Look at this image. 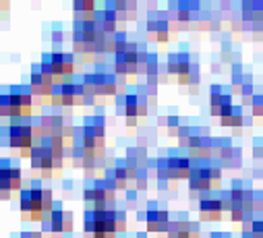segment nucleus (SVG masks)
<instances>
[{
    "instance_id": "nucleus-22",
    "label": "nucleus",
    "mask_w": 263,
    "mask_h": 238,
    "mask_svg": "<svg viewBox=\"0 0 263 238\" xmlns=\"http://www.w3.org/2000/svg\"><path fill=\"white\" fill-rule=\"evenodd\" d=\"M222 127H230V129H240L245 125V116H242V106H234L228 114H224L220 118Z\"/></svg>"
},
{
    "instance_id": "nucleus-37",
    "label": "nucleus",
    "mask_w": 263,
    "mask_h": 238,
    "mask_svg": "<svg viewBox=\"0 0 263 238\" xmlns=\"http://www.w3.org/2000/svg\"><path fill=\"white\" fill-rule=\"evenodd\" d=\"M137 238H145V236H143V234H139V236H137Z\"/></svg>"
},
{
    "instance_id": "nucleus-11",
    "label": "nucleus",
    "mask_w": 263,
    "mask_h": 238,
    "mask_svg": "<svg viewBox=\"0 0 263 238\" xmlns=\"http://www.w3.org/2000/svg\"><path fill=\"white\" fill-rule=\"evenodd\" d=\"M27 87L31 89V93L35 95V100H40L42 104H48V106H50V97H52V91H54L56 83L40 71V65H33V67H31Z\"/></svg>"
},
{
    "instance_id": "nucleus-25",
    "label": "nucleus",
    "mask_w": 263,
    "mask_h": 238,
    "mask_svg": "<svg viewBox=\"0 0 263 238\" xmlns=\"http://www.w3.org/2000/svg\"><path fill=\"white\" fill-rule=\"evenodd\" d=\"M114 54H120V52H124L126 50V46H128V37H126V31H116L114 33Z\"/></svg>"
},
{
    "instance_id": "nucleus-31",
    "label": "nucleus",
    "mask_w": 263,
    "mask_h": 238,
    "mask_svg": "<svg viewBox=\"0 0 263 238\" xmlns=\"http://www.w3.org/2000/svg\"><path fill=\"white\" fill-rule=\"evenodd\" d=\"M253 157L263 164V139H257V141L253 143Z\"/></svg>"
},
{
    "instance_id": "nucleus-4",
    "label": "nucleus",
    "mask_w": 263,
    "mask_h": 238,
    "mask_svg": "<svg viewBox=\"0 0 263 238\" xmlns=\"http://www.w3.org/2000/svg\"><path fill=\"white\" fill-rule=\"evenodd\" d=\"M85 238H116V209H104V211H85L83 220Z\"/></svg>"
},
{
    "instance_id": "nucleus-33",
    "label": "nucleus",
    "mask_w": 263,
    "mask_h": 238,
    "mask_svg": "<svg viewBox=\"0 0 263 238\" xmlns=\"http://www.w3.org/2000/svg\"><path fill=\"white\" fill-rule=\"evenodd\" d=\"M21 238H44L42 232H23Z\"/></svg>"
},
{
    "instance_id": "nucleus-1",
    "label": "nucleus",
    "mask_w": 263,
    "mask_h": 238,
    "mask_svg": "<svg viewBox=\"0 0 263 238\" xmlns=\"http://www.w3.org/2000/svg\"><path fill=\"white\" fill-rule=\"evenodd\" d=\"M54 195L40 181H29L19 191V209L25 222H44L54 209Z\"/></svg>"
},
{
    "instance_id": "nucleus-18",
    "label": "nucleus",
    "mask_w": 263,
    "mask_h": 238,
    "mask_svg": "<svg viewBox=\"0 0 263 238\" xmlns=\"http://www.w3.org/2000/svg\"><path fill=\"white\" fill-rule=\"evenodd\" d=\"M160 71H162V65H160L158 54L149 52V50H141L139 52V61H137V73L143 75L147 81L156 83V77L160 75Z\"/></svg>"
},
{
    "instance_id": "nucleus-5",
    "label": "nucleus",
    "mask_w": 263,
    "mask_h": 238,
    "mask_svg": "<svg viewBox=\"0 0 263 238\" xmlns=\"http://www.w3.org/2000/svg\"><path fill=\"white\" fill-rule=\"evenodd\" d=\"M50 106L54 108H75V106H87V97L83 93V85L81 79H69L64 81L62 85H56L50 97Z\"/></svg>"
},
{
    "instance_id": "nucleus-35",
    "label": "nucleus",
    "mask_w": 263,
    "mask_h": 238,
    "mask_svg": "<svg viewBox=\"0 0 263 238\" xmlns=\"http://www.w3.org/2000/svg\"><path fill=\"white\" fill-rule=\"evenodd\" d=\"M9 11V3H3V0H0V19H3V13H7Z\"/></svg>"
},
{
    "instance_id": "nucleus-12",
    "label": "nucleus",
    "mask_w": 263,
    "mask_h": 238,
    "mask_svg": "<svg viewBox=\"0 0 263 238\" xmlns=\"http://www.w3.org/2000/svg\"><path fill=\"white\" fill-rule=\"evenodd\" d=\"M191 67H193V61H191L189 52H172V54H168L166 71H168L170 77H176V81L180 85H184V87H186V81H189Z\"/></svg>"
},
{
    "instance_id": "nucleus-21",
    "label": "nucleus",
    "mask_w": 263,
    "mask_h": 238,
    "mask_svg": "<svg viewBox=\"0 0 263 238\" xmlns=\"http://www.w3.org/2000/svg\"><path fill=\"white\" fill-rule=\"evenodd\" d=\"M137 97L143 102V104H147V106H156V102H158V85L154 83V81H145V83H139L137 85Z\"/></svg>"
},
{
    "instance_id": "nucleus-13",
    "label": "nucleus",
    "mask_w": 263,
    "mask_h": 238,
    "mask_svg": "<svg viewBox=\"0 0 263 238\" xmlns=\"http://www.w3.org/2000/svg\"><path fill=\"white\" fill-rule=\"evenodd\" d=\"M186 215L189 213L182 211V213H178L176 220L170 222L166 238H201V226L197 222H191Z\"/></svg>"
},
{
    "instance_id": "nucleus-27",
    "label": "nucleus",
    "mask_w": 263,
    "mask_h": 238,
    "mask_svg": "<svg viewBox=\"0 0 263 238\" xmlns=\"http://www.w3.org/2000/svg\"><path fill=\"white\" fill-rule=\"evenodd\" d=\"M222 166H226V168H240L242 166V151L238 149V147H234L232 149V153H230V157H228V162H224Z\"/></svg>"
},
{
    "instance_id": "nucleus-9",
    "label": "nucleus",
    "mask_w": 263,
    "mask_h": 238,
    "mask_svg": "<svg viewBox=\"0 0 263 238\" xmlns=\"http://www.w3.org/2000/svg\"><path fill=\"white\" fill-rule=\"evenodd\" d=\"M137 61H139V42H128L126 50L120 54H114V65L112 73L116 77L128 79V77H137Z\"/></svg>"
},
{
    "instance_id": "nucleus-6",
    "label": "nucleus",
    "mask_w": 263,
    "mask_h": 238,
    "mask_svg": "<svg viewBox=\"0 0 263 238\" xmlns=\"http://www.w3.org/2000/svg\"><path fill=\"white\" fill-rule=\"evenodd\" d=\"M40 232L44 238H64V236L73 234V213L54 205L52 213L42 222Z\"/></svg>"
},
{
    "instance_id": "nucleus-7",
    "label": "nucleus",
    "mask_w": 263,
    "mask_h": 238,
    "mask_svg": "<svg viewBox=\"0 0 263 238\" xmlns=\"http://www.w3.org/2000/svg\"><path fill=\"white\" fill-rule=\"evenodd\" d=\"M23 185V172L19 164L11 157H0V197L11 199V195L21 191Z\"/></svg>"
},
{
    "instance_id": "nucleus-34",
    "label": "nucleus",
    "mask_w": 263,
    "mask_h": 238,
    "mask_svg": "<svg viewBox=\"0 0 263 238\" xmlns=\"http://www.w3.org/2000/svg\"><path fill=\"white\" fill-rule=\"evenodd\" d=\"M210 238H232V236H230L228 232H212Z\"/></svg>"
},
{
    "instance_id": "nucleus-23",
    "label": "nucleus",
    "mask_w": 263,
    "mask_h": 238,
    "mask_svg": "<svg viewBox=\"0 0 263 238\" xmlns=\"http://www.w3.org/2000/svg\"><path fill=\"white\" fill-rule=\"evenodd\" d=\"M124 157H126L128 162H133L135 166H139V168H143V166L149 162V153H147V147H141V145H137V147H128Z\"/></svg>"
},
{
    "instance_id": "nucleus-36",
    "label": "nucleus",
    "mask_w": 263,
    "mask_h": 238,
    "mask_svg": "<svg viewBox=\"0 0 263 238\" xmlns=\"http://www.w3.org/2000/svg\"><path fill=\"white\" fill-rule=\"evenodd\" d=\"M212 71L214 73H220L222 71V63H212Z\"/></svg>"
},
{
    "instance_id": "nucleus-14",
    "label": "nucleus",
    "mask_w": 263,
    "mask_h": 238,
    "mask_svg": "<svg viewBox=\"0 0 263 238\" xmlns=\"http://www.w3.org/2000/svg\"><path fill=\"white\" fill-rule=\"evenodd\" d=\"M0 118L7 121L9 127L11 125H21V123L27 121V116H25L19 100L9 91H5L3 95H0Z\"/></svg>"
},
{
    "instance_id": "nucleus-28",
    "label": "nucleus",
    "mask_w": 263,
    "mask_h": 238,
    "mask_svg": "<svg viewBox=\"0 0 263 238\" xmlns=\"http://www.w3.org/2000/svg\"><path fill=\"white\" fill-rule=\"evenodd\" d=\"M251 236L253 238H263V217L255 215V220L251 224Z\"/></svg>"
},
{
    "instance_id": "nucleus-32",
    "label": "nucleus",
    "mask_w": 263,
    "mask_h": 238,
    "mask_svg": "<svg viewBox=\"0 0 263 238\" xmlns=\"http://www.w3.org/2000/svg\"><path fill=\"white\" fill-rule=\"evenodd\" d=\"M126 203L128 205H135L137 203V191L133 189V191H126Z\"/></svg>"
},
{
    "instance_id": "nucleus-20",
    "label": "nucleus",
    "mask_w": 263,
    "mask_h": 238,
    "mask_svg": "<svg viewBox=\"0 0 263 238\" xmlns=\"http://www.w3.org/2000/svg\"><path fill=\"white\" fill-rule=\"evenodd\" d=\"M73 13H75V21H96L98 7L91 0H75Z\"/></svg>"
},
{
    "instance_id": "nucleus-19",
    "label": "nucleus",
    "mask_w": 263,
    "mask_h": 238,
    "mask_svg": "<svg viewBox=\"0 0 263 238\" xmlns=\"http://www.w3.org/2000/svg\"><path fill=\"white\" fill-rule=\"evenodd\" d=\"M199 217L201 222H220L222 215H224V209H222V203L218 199V195H205L203 199H199Z\"/></svg>"
},
{
    "instance_id": "nucleus-8",
    "label": "nucleus",
    "mask_w": 263,
    "mask_h": 238,
    "mask_svg": "<svg viewBox=\"0 0 263 238\" xmlns=\"http://www.w3.org/2000/svg\"><path fill=\"white\" fill-rule=\"evenodd\" d=\"M116 110L124 116V123H126V127L130 129V127H137V125L141 123V118L147 116L149 106L143 104V102L137 97V93H126V95H118V100H116Z\"/></svg>"
},
{
    "instance_id": "nucleus-30",
    "label": "nucleus",
    "mask_w": 263,
    "mask_h": 238,
    "mask_svg": "<svg viewBox=\"0 0 263 238\" xmlns=\"http://www.w3.org/2000/svg\"><path fill=\"white\" fill-rule=\"evenodd\" d=\"M116 230H118V234L126 232V213L120 209H116Z\"/></svg>"
},
{
    "instance_id": "nucleus-29",
    "label": "nucleus",
    "mask_w": 263,
    "mask_h": 238,
    "mask_svg": "<svg viewBox=\"0 0 263 238\" xmlns=\"http://www.w3.org/2000/svg\"><path fill=\"white\" fill-rule=\"evenodd\" d=\"M50 37H52V44L56 48H60L64 44V31H62V27L60 25H54V31L50 33Z\"/></svg>"
},
{
    "instance_id": "nucleus-2",
    "label": "nucleus",
    "mask_w": 263,
    "mask_h": 238,
    "mask_svg": "<svg viewBox=\"0 0 263 238\" xmlns=\"http://www.w3.org/2000/svg\"><path fill=\"white\" fill-rule=\"evenodd\" d=\"M42 141V129H40V114L35 118H27L21 125H7L0 129V145L11 147L13 151L19 149V153L40 145Z\"/></svg>"
},
{
    "instance_id": "nucleus-16",
    "label": "nucleus",
    "mask_w": 263,
    "mask_h": 238,
    "mask_svg": "<svg viewBox=\"0 0 263 238\" xmlns=\"http://www.w3.org/2000/svg\"><path fill=\"white\" fill-rule=\"evenodd\" d=\"M232 108H234V106H232V93L224 91V87L218 85V83L212 85V87H210V112H212V116L222 118V116L228 114Z\"/></svg>"
},
{
    "instance_id": "nucleus-24",
    "label": "nucleus",
    "mask_w": 263,
    "mask_h": 238,
    "mask_svg": "<svg viewBox=\"0 0 263 238\" xmlns=\"http://www.w3.org/2000/svg\"><path fill=\"white\" fill-rule=\"evenodd\" d=\"M147 187H149V170L143 166L135 178V191H147Z\"/></svg>"
},
{
    "instance_id": "nucleus-3",
    "label": "nucleus",
    "mask_w": 263,
    "mask_h": 238,
    "mask_svg": "<svg viewBox=\"0 0 263 238\" xmlns=\"http://www.w3.org/2000/svg\"><path fill=\"white\" fill-rule=\"evenodd\" d=\"M67 153H69L67 149H48L44 145H35V147H31L19 155L29 160L31 168L40 172V176L44 181H50V178H60Z\"/></svg>"
},
{
    "instance_id": "nucleus-10",
    "label": "nucleus",
    "mask_w": 263,
    "mask_h": 238,
    "mask_svg": "<svg viewBox=\"0 0 263 238\" xmlns=\"http://www.w3.org/2000/svg\"><path fill=\"white\" fill-rule=\"evenodd\" d=\"M172 33H174V29L170 25V19H168L166 11L164 13L154 11L147 17V21H145V35H147V39H154L158 44H166L170 37H174Z\"/></svg>"
},
{
    "instance_id": "nucleus-26",
    "label": "nucleus",
    "mask_w": 263,
    "mask_h": 238,
    "mask_svg": "<svg viewBox=\"0 0 263 238\" xmlns=\"http://www.w3.org/2000/svg\"><path fill=\"white\" fill-rule=\"evenodd\" d=\"M180 127H182V125H180V118H178L176 114H170V116H166V133H168L170 137H176Z\"/></svg>"
},
{
    "instance_id": "nucleus-17",
    "label": "nucleus",
    "mask_w": 263,
    "mask_h": 238,
    "mask_svg": "<svg viewBox=\"0 0 263 238\" xmlns=\"http://www.w3.org/2000/svg\"><path fill=\"white\" fill-rule=\"evenodd\" d=\"M166 160H168V181L170 183H178V181H182V178H186V181H189L191 168H193L189 155L170 153V155H166Z\"/></svg>"
},
{
    "instance_id": "nucleus-15",
    "label": "nucleus",
    "mask_w": 263,
    "mask_h": 238,
    "mask_svg": "<svg viewBox=\"0 0 263 238\" xmlns=\"http://www.w3.org/2000/svg\"><path fill=\"white\" fill-rule=\"evenodd\" d=\"M139 220L145 222L147 230L149 232H156L158 238H166V232H168V226H170V213L166 209H158V207H152L147 211H141L139 213Z\"/></svg>"
}]
</instances>
